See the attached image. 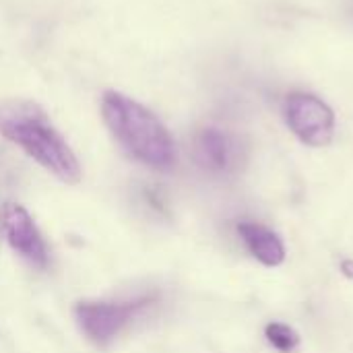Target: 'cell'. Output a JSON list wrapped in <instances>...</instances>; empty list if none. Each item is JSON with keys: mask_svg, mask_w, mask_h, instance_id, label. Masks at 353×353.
Here are the masks:
<instances>
[{"mask_svg": "<svg viewBox=\"0 0 353 353\" xmlns=\"http://www.w3.org/2000/svg\"><path fill=\"white\" fill-rule=\"evenodd\" d=\"M151 304L149 296L130 302H83L74 308V319L89 341L105 347Z\"/></svg>", "mask_w": 353, "mask_h": 353, "instance_id": "cell-3", "label": "cell"}, {"mask_svg": "<svg viewBox=\"0 0 353 353\" xmlns=\"http://www.w3.org/2000/svg\"><path fill=\"white\" fill-rule=\"evenodd\" d=\"M0 134L21 147L58 180L66 184H77L81 180L77 155L39 103L31 99L0 101Z\"/></svg>", "mask_w": 353, "mask_h": 353, "instance_id": "cell-1", "label": "cell"}, {"mask_svg": "<svg viewBox=\"0 0 353 353\" xmlns=\"http://www.w3.org/2000/svg\"><path fill=\"white\" fill-rule=\"evenodd\" d=\"M290 130L310 147H327L335 134L333 110L312 93H292L285 101Z\"/></svg>", "mask_w": 353, "mask_h": 353, "instance_id": "cell-4", "label": "cell"}, {"mask_svg": "<svg viewBox=\"0 0 353 353\" xmlns=\"http://www.w3.org/2000/svg\"><path fill=\"white\" fill-rule=\"evenodd\" d=\"M101 116L112 137L137 161L153 170H170L176 163V145L161 120L139 101L105 91Z\"/></svg>", "mask_w": 353, "mask_h": 353, "instance_id": "cell-2", "label": "cell"}, {"mask_svg": "<svg viewBox=\"0 0 353 353\" xmlns=\"http://www.w3.org/2000/svg\"><path fill=\"white\" fill-rule=\"evenodd\" d=\"M2 221H4V234H6L10 248L33 267L46 269L48 248L37 225L27 213V209H23L21 205H6Z\"/></svg>", "mask_w": 353, "mask_h": 353, "instance_id": "cell-5", "label": "cell"}, {"mask_svg": "<svg viewBox=\"0 0 353 353\" xmlns=\"http://www.w3.org/2000/svg\"><path fill=\"white\" fill-rule=\"evenodd\" d=\"M238 234L242 236L246 248L250 254L261 261L265 267H279L285 261V248L279 236L271 230H267L261 223L244 221L238 225Z\"/></svg>", "mask_w": 353, "mask_h": 353, "instance_id": "cell-7", "label": "cell"}, {"mask_svg": "<svg viewBox=\"0 0 353 353\" xmlns=\"http://www.w3.org/2000/svg\"><path fill=\"white\" fill-rule=\"evenodd\" d=\"M192 155L199 168L221 174L234 168L238 159V143L221 128H203L192 143Z\"/></svg>", "mask_w": 353, "mask_h": 353, "instance_id": "cell-6", "label": "cell"}, {"mask_svg": "<svg viewBox=\"0 0 353 353\" xmlns=\"http://www.w3.org/2000/svg\"><path fill=\"white\" fill-rule=\"evenodd\" d=\"M341 271L347 279H353V261H343L341 263Z\"/></svg>", "mask_w": 353, "mask_h": 353, "instance_id": "cell-9", "label": "cell"}, {"mask_svg": "<svg viewBox=\"0 0 353 353\" xmlns=\"http://www.w3.org/2000/svg\"><path fill=\"white\" fill-rule=\"evenodd\" d=\"M265 335H267L269 343L281 353H294L298 350V345H300V335L292 327L281 325V323L267 325Z\"/></svg>", "mask_w": 353, "mask_h": 353, "instance_id": "cell-8", "label": "cell"}]
</instances>
